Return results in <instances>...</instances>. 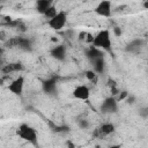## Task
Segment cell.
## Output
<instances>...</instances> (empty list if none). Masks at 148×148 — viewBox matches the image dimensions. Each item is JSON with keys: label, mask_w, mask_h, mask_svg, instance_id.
<instances>
[{"label": "cell", "mask_w": 148, "mask_h": 148, "mask_svg": "<svg viewBox=\"0 0 148 148\" xmlns=\"http://www.w3.org/2000/svg\"><path fill=\"white\" fill-rule=\"evenodd\" d=\"M18 49L23 50V51H31L32 49V44H31V40L29 38H25V37H21L20 39V43H18Z\"/></svg>", "instance_id": "9a60e30c"}, {"label": "cell", "mask_w": 148, "mask_h": 148, "mask_svg": "<svg viewBox=\"0 0 148 148\" xmlns=\"http://www.w3.org/2000/svg\"><path fill=\"white\" fill-rule=\"evenodd\" d=\"M119 92H120V91H119ZM127 95H128V92H127V91H121V92L118 95L117 101H124V99L127 97Z\"/></svg>", "instance_id": "603a6c76"}, {"label": "cell", "mask_w": 148, "mask_h": 148, "mask_svg": "<svg viewBox=\"0 0 148 148\" xmlns=\"http://www.w3.org/2000/svg\"><path fill=\"white\" fill-rule=\"evenodd\" d=\"M95 13L103 17H110L112 14V6L109 0H102L95 8Z\"/></svg>", "instance_id": "5b68a950"}, {"label": "cell", "mask_w": 148, "mask_h": 148, "mask_svg": "<svg viewBox=\"0 0 148 148\" xmlns=\"http://www.w3.org/2000/svg\"><path fill=\"white\" fill-rule=\"evenodd\" d=\"M66 21H67V13L64 12V10H61V12H58L56 14V16H53L52 18H50L47 23H49L50 28H52L56 31H59V30H61L65 27Z\"/></svg>", "instance_id": "3957f363"}, {"label": "cell", "mask_w": 148, "mask_h": 148, "mask_svg": "<svg viewBox=\"0 0 148 148\" xmlns=\"http://www.w3.org/2000/svg\"><path fill=\"white\" fill-rule=\"evenodd\" d=\"M1 1H5V0H1Z\"/></svg>", "instance_id": "4dcf8cb0"}, {"label": "cell", "mask_w": 148, "mask_h": 148, "mask_svg": "<svg viewBox=\"0 0 148 148\" xmlns=\"http://www.w3.org/2000/svg\"><path fill=\"white\" fill-rule=\"evenodd\" d=\"M1 54H2V53H0V58H1Z\"/></svg>", "instance_id": "f546056e"}, {"label": "cell", "mask_w": 148, "mask_h": 148, "mask_svg": "<svg viewBox=\"0 0 148 148\" xmlns=\"http://www.w3.org/2000/svg\"><path fill=\"white\" fill-rule=\"evenodd\" d=\"M20 39H21L20 36H17V37H9V38L5 42V46L8 47V49L17 47V46H18V43H20Z\"/></svg>", "instance_id": "e0dca14e"}, {"label": "cell", "mask_w": 148, "mask_h": 148, "mask_svg": "<svg viewBox=\"0 0 148 148\" xmlns=\"http://www.w3.org/2000/svg\"><path fill=\"white\" fill-rule=\"evenodd\" d=\"M113 32H114V35H116L117 37H120L121 34H123V31H121V29H120L119 27H114V28H113Z\"/></svg>", "instance_id": "d4e9b609"}, {"label": "cell", "mask_w": 148, "mask_h": 148, "mask_svg": "<svg viewBox=\"0 0 148 148\" xmlns=\"http://www.w3.org/2000/svg\"><path fill=\"white\" fill-rule=\"evenodd\" d=\"M117 110H118V104H117V99L113 96L106 97L101 104V111L103 113H114Z\"/></svg>", "instance_id": "277c9868"}, {"label": "cell", "mask_w": 148, "mask_h": 148, "mask_svg": "<svg viewBox=\"0 0 148 148\" xmlns=\"http://www.w3.org/2000/svg\"><path fill=\"white\" fill-rule=\"evenodd\" d=\"M51 56L57 60H64L65 57H66V47H65V45L59 44V45L54 46L51 50Z\"/></svg>", "instance_id": "9c48e42d"}, {"label": "cell", "mask_w": 148, "mask_h": 148, "mask_svg": "<svg viewBox=\"0 0 148 148\" xmlns=\"http://www.w3.org/2000/svg\"><path fill=\"white\" fill-rule=\"evenodd\" d=\"M57 13H58V10H57L56 6H53V5H52L51 7H49V8L46 9V12H45L43 15L50 20V18H52L53 16H56V14H57Z\"/></svg>", "instance_id": "ac0fdd59"}, {"label": "cell", "mask_w": 148, "mask_h": 148, "mask_svg": "<svg viewBox=\"0 0 148 148\" xmlns=\"http://www.w3.org/2000/svg\"><path fill=\"white\" fill-rule=\"evenodd\" d=\"M23 69V65L21 62H10L1 67V72L5 74H10L13 72H20Z\"/></svg>", "instance_id": "30bf717a"}, {"label": "cell", "mask_w": 148, "mask_h": 148, "mask_svg": "<svg viewBox=\"0 0 148 148\" xmlns=\"http://www.w3.org/2000/svg\"><path fill=\"white\" fill-rule=\"evenodd\" d=\"M108 86H109L110 88H114V87H117V83H116V81H114V80L109 79V80H108Z\"/></svg>", "instance_id": "484cf974"}, {"label": "cell", "mask_w": 148, "mask_h": 148, "mask_svg": "<svg viewBox=\"0 0 148 148\" xmlns=\"http://www.w3.org/2000/svg\"><path fill=\"white\" fill-rule=\"evenodd\" d=\"M99 131L103 134V136H105V135H109V134H111V133L114 132V126L111 123H105V124H103L99 127Z\"/></svg>", "instance_id": "2e32d148"}, {"label": "cell", "mask_w": 148, "mask_h": 148, "mask_svg": "<svg viewBox=\"0 0 148 148\" xmlns=\"http://www.w3.org/2000/svg\"><path fill=\"white\" fill-rule=\"evenodd\" d=\"M43 90L47 95H52L57 90V82L54 79H49L43 82Z\"/></svg>", "instance_id": "8fae6325"}, {"label": "cell", "mask_w": 148, "mask_h": 148, "mask_svg": "<svg viewBox=\"0 0 148 148\" xmlns=\"http://www.w3.org/2000/svg\"><path fill=\"white\" fill-rule=\"evenodd\" d=\"M77 126H79L81 130H87V128L90 126V124H89V121H88L86 118H82V119L77 120Z\"/></svg>", "instance_id": "ffe728a7"}, {"label": "cell", "mask_w": 148, "mask_h": 148, "mask_svg": "<svg viewBox=\"0 0 148 148\" xmlns=\"http://www.w3.org/2000/svg\"><path fill=\"white\" fill-rule=\"evenodd\" d=\"M92 46L95 47H98L101 50H104V51H110L111 50V37H110V31L104 29V30H101L92 39V43H91Z\"/></svg>", "instance_id": "6da1fadb"}, {"label": "cell", "mask_w": 148, "mask_h": 148, "mask_svg": "<svg viewBox=\"0 0 148 148\" xmlns=\"http://www.w3.org/2000/svg\"><path fill=\"white\" fill-rule=\"evenodd\" d=\"M86 36H87V32L81 31V32L79 34V40H84V39H86Z\"/></svg>", "instance_id": "4316f807"}, {"label": "cell", "mask_w": 148, "mask_h": 148, "mask_svg": "<svg viewBox=\"0 0 148 148\" xmlns=\"http://www.w3.org/2000/svg\"><path fill=\"white\" fill-rule=\"evenodd\" d=\"M17 134H18L20 138H22L23 140H25L28 142H31L32 145L37 143V133H36V131L27 124H22L18 127Z\"/></svg>", "instance_id": "7a4b0ae2"}, {"label": "cell", "mask_w": 148, "mask_h": 148, "mask_svg": "<svg viewBox=\"0 0 148 148\" xmlns=\"http://www.w3.org/2000/svg\"><path fill=\"white\" fill-rule=\"evenodd\" d=\"M86 77H87L89 81L94 82V83L97 81V74H96L94 71H87V72H86Z\"/></svg>", "instance_id": "d6986e66"}, {"label": "cell", "mask_w": 148, "mask_h": 148, "mask_svg": "<svg viewBox=\"0 0 148 148\" xmlns=\"http://www.w3.org/2000/svg\"><path fill=\"white\" fill-rule=\"evenodd\" d=\"M9 37H8V35H7V32L5 31V30H0V42H2V43H5L7 39H8Z\"/></svg>", "instance_id": "7402d4cb"}, {"label": "cell", "mask_w": 148, "mask_h": 148, "mask_svg": "<svg viewBox=\"0 0 148 148\" xmlns=\"http://www.w3.org/2000/svg\"><path fill=\"white\" fill-rule=\"evenodd\" d=\"M0 43H1V42H0Z\"/></svg>", "instance_id": "1f68e13d"}, {"label": "cell", "mask_w": 148, "mask_h": 148, "mask_svg": "<svg viewBox=\"0 0 148 148\" xmlns=\"http://www.w3.org/2000/svg\"><path fill=\"white\" fill-rule=\"evenodd\" d=\"M145 45V40L139 38V39H134L132 40L127 46H126V51L127 52H131V53H138L140 52V50L142 49V46Z\"/></svg>", "instance_id": "ba28073f"}, {"label": "cell", "mask_w": 148, "mask_h": 148, "mask_svg": "<svg viewBox=\"0 0 148 148\" xmlns=\"http://www.w3.org/2000/svg\"><path fill=\"white\" fill-rule=\"evenodd\" d=\"M86 56H87L88 59L94 60V59H96V58H101V57H103L104 54H103V52H102L101 49L95 47V46L91 45V46L86 51Z\"/></svg>", "instance_id": "7c38bea8"}, {"label": "cell", "mask_w": 148, "mask_h": 148, "mask_svg": "<svg viewBox=\"0 0 148 148\" xmlns=\"http://www.w3.org/2000/svg\"><path fill=\"white\" fill-rule=\"evenodd\" d=\"M73 96L77 99H81V101H87L90 96V90L87 86H77L74 90H73Z\"/></svg>", "instance_id": "52a82bcc"}, {"label": "cell", "mask_w": 148, "mask_h": 148, "mask_svg": "<svg viewBox=\"0 0 148 148\" xmlns=\"http://www.w3.org/2000/svg\"><path fill=\"white\" fill-rule=\"evenodd\" d=\"M53 5V0H37L36 1V8L37 12L40 14H44L49 7Z\"/></svg>", "instance_id": "5bb4252c"}, {"label": "cell", "mask_w": 148, "mask_h": 148, "mask_svg": "<svg viewBox=\"0 0 148 148\" xmlns=\"http://www.w3.org/2000/svg\"><path fill=\"white\" fill-rule=\"evenodd\" d=\"M23 88H24V79H23V76L16 77L8 86L9 91L13 92L14 95H21L23 92Z\"/></svg>", "instance_id": "8992f818"}, {"label": "cell", "mask_w": 148, "mask_h": 148, "mask_svg": "<svg viewBox=\"0 0 148 148\" xmlns=\"http://www.w3.org/2000/svg\"><path fill=\"white\" fill-rule=\"evenodd\" d=\"M92 39H94V37H92V35H90V34H87V36H86V42L87 43H92Z\"/></svg>", "instance_id": "83f0119b"}, {"label": "cell", "mask_w": 148, "mask_h": 148, "mask_svg": "<svg viewBox=\"0 0 148 148\" xmlns=\"http://www.w3.org/2000/svg\"><path fill=\"white\" fill-rule=\"evenodd\" d=\"M143 7H145V8H148V2H147V0H145V2H143Z\"/></svg>", "instance_id": "f1b7e54d"}, {"label": "cell", "mask_w": 148, "mask_h": 148, "mask_svg": "<svg viewBox=\"0 0 148 148\" xmlns=\"http://www.w3.org/2000/svg\"><path fill=\"white\" fill-rule=\"evenodd\" d=\"M92 61V65H94V72L96 74H102L105 69V61H104V58L101 57V58H96Z\"/></svg>", "instance_id": "4fadbf2b"}, {"label": "cell", "mask_w": 148, "mask_h": 148, "mask_svg": "<svg viewBox=\"0 0 148 148\" xmlns=\"http://www.w3.org/2000/svg\"><path fill=\"white\" fill-rule=\"evenodd\" d=\"M139 114H140V117H142L143 119H147V118H148V108H147V106H142V108L139 110Z\"/></svg>", "instance_id": "44dd1931"}, {"label": "cell", "mask_w": 148, "mask_h": 148, "mask_svg": "<svg viewBox=\"0 0 148 148\" xmlns=\"http://www.w3.org/2000/svg\"><path fill=\"white\" fill-rule=\"evenodd\" d=\"M125 99H126V102H127L128 104H134V102H135V97H134L133 95H130V94L127 95V97H126Z\"/></svg>", "instance_id": "cb8c5ba5"}]
</instances>
